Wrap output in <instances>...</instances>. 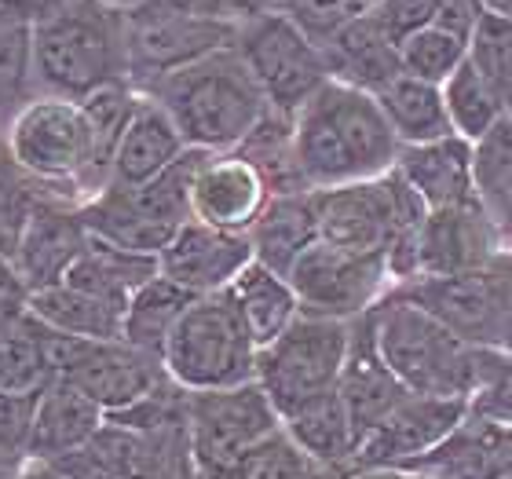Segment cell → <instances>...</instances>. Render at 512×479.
I'll return each instance as SVG.
<instances>
[{
    "label": "cell",
    "mask_w": 512,
    "mask_h": 479,
    "mask_svg": "<svg viewBox=\"0 0 512 479\" xmlns=\"http://www.w3.org/2000/svg\"><path fill=\"white\" fill-rule=\"evenodd\" d=\"M235 48L246 59L249 74L256 77L267 107L286 118H293L330 81L322 44L311 41L297 22H289L275 8L256 11L246 22H238Z\"/></svg>",
    "instance_id": "30bf717a"
},
{
    "label": "cell",
    "mask_w": 512,
    "mask_h": 479,
    "mask_svg": "<svg viewBox=\"0 0 512 479\" xmlns=\"http://www.w3.org/2000/svg\"><path fill=\"white\" fill-rule=\"evenodd\" d=\"M344 406L355 421V432H359V443L366 439V432H374L381 425L388 410H392L403 395H410L403 388V381L388 370V362L377 352V337L374 326H370V315L352 322V352L344 362L341 384H337ZM359 454V450H355Z\"/></svg>",
    "instance_id": "603a6c76"
},
{
    "label": "cell",
    "mask_w": 512,
    "mask_h": 479,
    "mask_svg": "<svg viewBox=\"0 0 512 479\" xmlns=\"http://www.w3.org/2000/svg\"><path fill=\"white\" fill-rule=\"evenodd\" d=\"M41 392H4L0 388V454L30 465L33 417H37Z\"/></svg>",
    "instance_id": "7bdbcfd3"
},
{
    "label": "cell",
    "mask_w": 512,
    "mask_h": 479,
    "mask_svg": "<svg viewBox=\"0 0 512 479\" xmlns=\"http://www.w3.org/2000/svg\"><path fill=\"white\" fill-rule=\"evenodd\" d=\"M282 428V417L256 381L220 392H187V436L198 479H235L249 450Z\"/></svg>",
    "instance_id": "9c48e42d"
},
{
    "label": "cell",
    "mask_w": 512,
    "mask_h": 479,
    "mask_svg": "<svg viewBox=\"0 0 512 479\" xmlns=\"http://www.w3.org/2000/svg\"><path fill=\"white\" fill-rule=\"evenodd\" d=\"M469 406L454 399H432V395H403L388 410L374 432H366L359 443L352 469H395L406 472L417 461L428 458L432 450L458 432Z\"/></svg>",
    "instance_id": "9a60e30c"
},
{
    "label": "cell",
    "mask_w": 512,
    "mask_h": 479,
    "mask_svg": "<svg viewBox=\"0 0 512 479\" xmlns=\"http://www.w3.org/2000/svg\"><path fill=\"white\" fill-rule=\"evenodd\" d=\"M443 103H447L454 136L469 139L472 147L491 136L494 128L509 118L505 92L487 74H480L469 59L443 81Z\"/></svg>",
    "instance_id": "e575fe53"
},
{
    "label": "cell",
    "mask_w": 512,
    "mask_h": 479,
    "mask_svg": "<svg viewBox=\"0 0 512 479\" xmlns=\"http://www.w3.org/2000/svg\"><path fill=\"white\" fill-rule=\"evenodd\" d=\"M26 308L48 326V330L77 337V341H121L125 308H114L107 300L92 297L70 282H55L37 293H30Z\"/></svg>",
    "instance_id": "1f68e13d"
},
{
    "label": "cell",
    "mask_w": 512,
    "mask_h": 479,
    "mask_svg": "<svg viewBox=\"0 0 512 479\" xmlns=\"http://www.w3.org/2000/svg\"><path fill=\"white\" fill-rule=\"evenodd\" d=\"M282 428L300 450H308L311 458L322 461L326 469H352L355 450H359V432H355V421L344 406L341 392H326L319 399H311L308 406L282 417Z\"/></svg>",
    "instance_id": "f1b7e54d"
},
{
    "label": "cell",
    "mask_w": 512,
    "mask_h": 479,
    "mask_svg": "<svg viewBox=\"0 0 512 479\" xmlns=\"http://www.w3.org/2000/svg\"><path fill=\"white\" fill-rule=\"evenodd\" d=\"M469 63L487 74L494 85L509 92L512 85V19L502 15H487L476 22V30L469 37Z\"/></svg>",
    "instance_id": "60d3db41"
},
{
    "label": "cell",
    "mask_w": 512,
    "mask_h": 479,
    "mask_svg": "<svg viewBox=\"0 0 512 479\" xmlns=\"http://www.w3.org/2000/svg\"><path fill=\"white\" fill-rule=\"evenodd\" d=\"M260 344L231 293L198 297L172 330L161 362L183 392H220L256 381Z\"/></svg>",
    "instance_id": "8992f818"
},
{
    "label": "cell",
    "mask_w": 512,
    "mask_h": 479,
    "mask_svg": "<svg viewBox=\"0 0 512 479\" xmlns=\"http://www.w3.org/2000/svg\"><path fill=\"white\" fill-rule=\"evenodd\" d=\"M107 428V410L88 399L81 388L55 377L37 399L30 439V465H55L92 447V439Z\"/></svg>",
    "instance_id": "ffe728a7"
},
{
    "label": "cell",
    "mask_w": 512,
    "mask_h": 479,
    "mask_svg": "<svg viewBox=\"0 0 512 479\" xmlns=\"http://www.w3.org/2000/svg\"><path fill=\"white\" fill-rule=\"evenodd\" d=\"M512 286V253L505 249L491 267L469 275H417L395 286V297L410 300L443 322L472 348H502L505 308Z\"/></svg>",
    "instance_id": "8fae6325"
},
{
    "label": "cell",
    "mask_w": 512,
    "mask_h": 479,
    "mask_svg": "<svg viewBox=\"0 0 512 479\" xmlns=\"http://www.w3.org/2000/svg\"><path fill=\"white\" fill-rule=\"evenodd\" d=\"M341 479H403V472H395V469H348V472H341Z\"/></svg>",
    "instance_id": "c3c4849f"
},
{
    "label": "cell",
    "mask_w": 512,
    "mask_h": 479,
    "mask_svg": "<svg viewBox=\"0 0 512 479\" xmlns=\"http://www.w3.org/2000/svg\"><path fill=\"white\" fill-rule=\"evenodd\" d=\"M326 52V63H330L333 81H344V85H355L363 92H381L392 77L403 74L399 66V48H395L388 37L381 33L370 15H359L344 26L337 37L322 44Z\"/></svg>",
    "instance_id": "4316f807"
},
{
    "label": "cell",
    "mask_w": 512,
    "mask_h": 479,
    "mask_svg": "<svg viewBox=\"0 0 512 479\" xmlns=\"http://www.w3.org/2000/svg\"><path fill=\"white\" fill-rule=\"evenodd\" d=\"M37 92L33 70V19L0 4V139Z\"/></svg>",
    "instance_id": "836d02e7"
},
{
    "label": "cell",
    "mask_w": 512,
    "mask_h": 479,
    "mask_svg": "<svg viewBox=\"0 0 512 479\" xmlns=\"http://www.w3.org/2000/svg\"><path fill=\"white\" fill-rule=\"evenodd\" d=\"M227 293L238 304V311H242V319H246L249 333H253V341L260 348L278 341L304 315L293 282L275 267L260 264V260H253Z\"/></svg>",
    "instance_id": "4dcf8cb0"
},
{
    "label": "cell",
    "mask_w": 512,
    "mask_h": 479,
    "mask_svg": "<svg viewBox=\"0 0 512 479\" xmlns=\"http://www.w3.org/2000/svg\"><path fill=\"white\" fill-rule=\"evenodd\" d=\"M509 92H512V85H509ZM509 92H505V96H509Z\"/></svg>",
    "instance_id": "6f0895ef"
},
{
    "label": "cell",
    "mask_w": 512,
    "mask_h": 479,
    "mask_svg": "<svg viewBox=\"0 0 512 479\" xmlns=\"http://www.w3.org/2000/svg\"><path fill=\"white\" fill-rule=\"evenodd\" d=\"M480 8L487 15H502V19H512V0H480Z\"/></svg>",
    "instance_id": "f907efd6"
},
{
    "label": "cell",
    "mask_w": 512,
    "mask_h": 479,
    "mask_svg": "<svg viewBox=\"0 0 512 479\" xmlns=\"http://www.w3.org/2000/svg\"><path fill=\"white\" fill-rule=\"evenodd\" d=\"M235 479H341V472L326 469L289 439L286 428H278L275 436H267L242 458Z\"/></svg>",
    "instance_id": "f35d334b"
},
{
    "label": "cell",
    "mask_w": 512,
    "mask_h": 479,
    "mask_svg": "<svg viewBox=\"0 0 512 479\" xmlns=\"http://www.w3.org/2000/svg\"><path fill=\"white\" fill-rule=\"evenodd\" d=\"M128 19V66L132 85L147 88L150 81L191 66L205 55L231 48L238 37V22L191 15L161 0H132L125 4Z\"/></svg>",
    "instance_id": "4fadbf2b"
},
{
    "label": "cell",
    "mask_w": 512,
    "mask_h": 479,
    "mask_svg": "<svg viewBox=\"0 0 512 479\" xmlns=\"http://www.w3.org/2000/svg\"><path fill=\"white\" fill-rule=\"evenodd\" d=\"M22 472H26V461L8 458V454H0V479H19Z\"/></svg>",
    "instance_id": "681fc988"
},
{
    "label": "cell",
    "mask_w": 512,
    "mask_h": 479,
    "mask_svg": "<svg viewBox=\"0 0 512 479\" xmlns=\"http://www.w3.org/2000/svg\"><path fill=\"white\" fill-rule=\"evenodd\" d=\"M253 260L256 256L249 235L220 231L202 220H187L172 235V242L161 249L158 271L194 297H213V293H227L235 286V278Z\"/></svg>",
    "instance_id": "ac0fdd59"
},
{
    "label": "cell",
    "mask_w": 512,
    "mask_h": 479,
    "mask_svg": "<svg viewBox=\"0 0 512 479\" xmlns=\"http://www.w3.org/2000/svg\"><path fill=\"white\" fill-rule=\"evenodd\" d=\"M469 414L491 425L512 428V352L509 348H480L476 384L469 395Z\"/></svg>",
    "instance_id": "ab89813d"
},
{
    "label": "cell",
    "mask_w": 512,
    "mask_h": 479,
    "mask_svg": "<svg viewBox=\"0 0 512 479\" xmlns=\"http://www.w3.org/2000/svg\"><path fill=\"white\" fill-rule=\"evenodd\" d=\"M275 11H282L289 22H297L315 44H326L348 22L359 19V8L352 0H275Z\"/></svg>",
    "instance_id": "b9f144b4"
},
{
    "label": "cell",
    "mask_w": 512,
    "mask_h": 479,
    "mask_svg": "<svg viewBox=\"0 0 512 479\" xmlns=\"http://www.w3.org/2000/svg\"><path fill=\"white\" fill-rule=\"evenodd\" d=\"M0 4H8V8L22 11V15H30V19L37 22L41 15H48L52 8H59L63 0H0Z\"/></svg>",
    "instance_id": "7dc6e473"
},
{
    "label": "cell",
    "mask_w": 512,
    "mask_h": 479,
    "mask_svg": "<svg viewBox=\"0 0 512 479\" xmlns=\"http://www.w3.org/2000/svg\"><path fill=\"white\" fill-rule=\"evenodd\" d=\"M194 300H198L194 293H187V289L176 286L172 278H165L158 271L147 286H139L132 293V300H128L125 322H121V341L161 359L172 330L180 326V319L187 315Z\"/></svg>",
    "instance_id": "d6a6232c"
},
{
    "label": "cell",
    "mask_w": 512,
    "mask_h": 479,
    "mask_svg": "<svg viewBox=\"0 0 512 479\" xmlns=\"http://www.w3.org/2000/svg\"><path fill=\"white\" fill-rule=\"evenodd\" d=\"M436 4L439 0H381L370 19L381 26V33L399 48V44L410 37V33L425 30L436 19Z\"/></svg>",
    "instance_id": "ee69618b"
},
{
    "label": "cell",
    "mask_w": 512,
    "mask_h": 479,
    "mask_svg": "<svg viewBox=\"0 0 512 479\" xmlns=\"http://www.w3.org/2000/svg\"><path fill=\"white\" fill-rule=\"evenodd\" d=\"M476 198L491 216L494 231L512 253V121L476 143Z\"/></svg>",
    "instance_id": "d590c367"
},
{
    "label": "cell",
    "mask_w": 512,
    "mask_h": 479,
    "mask_svg": "<svg viewBox=\"0 0 512 479\" xmlns=\"http://www.w3.org/2000/svg\"><path fill=\"white\" fill-rule=\"evenodd\" d=\"M55 381V333L26 304L0 315V388L44 392Z\"/></svg>",
    "instance_id": "484cf974"
},
{
    "label": "cell",
    "mask_w": 512,
    "mask_h": 479,
    "mask_svg": "<svg viewBox=\"0 0 512 479\" xmlns=\"http://www.w3.org/2000/svg\"><path fill=\"white\" fill-rule=\"evenodd\" d=\"M33 70L41 96L74 103L132 81L125 8L114 0H63L33 22Z\"/></svg>",
    "instance_id": "7a4b0ae2"
},
{
    "label": "cell",
    "mask_w": 512,
    "mask_h": 479,
    "mask_svg": "<svg viewBox=\"0 0 512 479\" xmlns=\"http://www.w3.org/2000/svg\"><path fill=\"white\" fill-rule=\"evenodd\" d=\"M19 479H37V476H33V472H30V465H26V472H22Z\"/></svg>",
    "instance_id": "9f6ffc18"
},
{
    "label": "cell",
    "mask_w": 512,
    "mask_h": 479,
    "mask_svg": "<svg viewBox=\"0 0 512 479\" xmlns=\"http://www.w3.org/2000/svg\"><path fill=\"white\" fill-rule=\"evenodd\" d=\"M505 479H512V476H505Z\"/></svg>",
    "instance_id": "680465c9"
},
{
    "label": "cell",
    "mask_w": 512,
    "mask_h": 479,
    "mask_svg": "<svg viewBox=\"0 0 512 479\" xmlns=\"http://www.w3.org/2000/svg\"><path fill=\"white\" fill-rule=\"evenodd\" d=\"M403 479H432V476H425V472H403Z\"/></svg>",
    "instance_id": "db71d44e"
},
{
    "label": "cell",
    "mask_w": 512,
    "mask_h": 479,
    "mask_svg": "<svg viewBox=\"0 0 512 479\" xmlns=\"http://www.w3.org/2000/svg\"><path fill=\"white\" fill-rule=\"evenodd\" d=\"M139 92L169 110L187 147L202 154L238 150L271 110L235 44L180 66Z\"/></svg>",
    "instance_id": "3957f363"
},
{
    "label": "cell",
    "mask_w": 512,
    "mask_h": 479,
    "mask_svg": "<svg viewBox=\"0 0 512 479\" xmlns=\"http://www.w3.org/2000/svg\"><path fill=\"white\" fill-rule=\"evenodd\" d=\"M249 242L260 264L289 275V267L319 242V194H271V202L249 231Z\"/></svg>",
    "instance_id": "d4e9b609"
},
{
    "label": "cell",
    "mask_w": 512,
    "mask_h": 479,
    "mask_svg": "<svg viewBox=\"0 0 512 479\" xmlns=\"http://www.w3.org/2000/svg\"><path fill=\"white\" fill-rule=\"evenodd\" d=\"M355 8H359V15H370V11L377 8V4H381V0H352Z\"/></svg>",
    "instance_id": "f5cc1de1"
},
{
    "label": "cell",
    "mask_w": 512,
    "mask_h": 479,
    "mask_svg": "<svg viewBox=\"0 0 512 479\" xmlns=\"http://www.w3.org/2000/svg\"><path fill=\"white\" fill-rule=\"evenodd\" d=\"M293 150L311 191H333L388 176L403 147L370 92L330 77L293 114Z\"/></svg>",
    "instance_id": "6da1fadb"
},
{
    "label": "cell",
    "mask_w": 512,
    "mask_h": 479,
    "mask_svg": "<svg viewBox=\"0 0 512 479\" xmlns=\"http://www.w3.org/2000/svg\"><path fill=\"white\" fill-rule=\"evenodd\" d=\"M55 377L81 388L107 414H121L169 381L158 355L128 341H77L63 333H55Z\"/></svg>",
    "instance_id": "5bb4252c"
},
{
    "label": "cell",
    "mask_w": 512,
    "mask_h": 479,
    "mask_svg": "<svg viewBox=\"0 0 512 479\" xmlns=\"http://www.w3.org/2000/svg\"><path fill=\"white\" fill-rule=\"evenodd\" d=\"M465 59H469V37L450 33L443 26H425V30L410 33L399 44V66H403V74L432 81V85H443Z\"/></svg>",
    "instance_id": "74e56055"
},
{
    "label": "cell",
    "mask_w": 512,
    "mask_h": 479,
    "mask_svg": "<svg viewBox=\"0 0 512 479\" xmlns=\"http://www.w3.org/2000/svg\"><path fill=\"white\" fill-rule=\"evenodd\" d=\"M202 150H191L165 176L139 187L107 183L92 202L81 205L88 231L103 242L143 256H161L172 235L191 220V176Z\"/></svg>",
    "instance_id": "52a82bcc"
},
{
    "label": "cell",
    "mask_w": 512,
    "mask_h": 479,
    "mask_svg": "<svg viewBox=\"0 0 512 479\" xmlns=\"http://www.w3.org/2000/svg\"><path fill=\"white\" fill-rule=\"evenodd\" d=\"M505 107H509V121H512V92L505 96Z\"/></svg>",
    "instance_id": "11a10c76"
},
{
    "label": "cell",
    "mask_w": 512,
    "mask_h": 479,
    "mask_svg": "<svg viewBox=\"0 0 512 479\" xmlns=\"http://www.w3.org/2000/svg\"><path fill=\"white\" fill-rule=\"evenodd\" d=\"M154 275H158V256L132 253V249H121V245L103 242V238L92 235L88 249L66 271L63 282L85 289V293H92L99 300H107L114 308H128L132 293L139 286H147Z\"/></svg>",
    "instance_id": "f546056e"
},
{
    "label": "cell",
    "mask_w": 512,
    "mask_h": 479,
    "mask_svg": "<svg viewBox=\"0 0 512 479\" xmlns=\"http://www.w3.org/2000/svg\"><path fill=\"white\" fill-rule=\"evenodd\" d=\"M187 154H191V147L176 128V121L169 118V110L154 103L150 96H143L128 128L121 132L118 147H114L110 183L139 187V183L158 180L172 165H180Z\"/></svg>",
    "instance_id": "7402d4cb"
},
{
    "label": "cell",
    "mask_w": 512,
    "mask_h": 479,
    "mask_svg": "<svg viewBox=\"0 0 512 479\" xmlns=\"http://www.w3.org/2000/svg\"><path fill=\"white\" fill-rule=\"evenodd\" d=\"M502 253V238L480 202L432 209L417 235V275H469L491 267Z\"/></svg>",
    "instance_id": "d6986e66"
},
{
    "label": "cell",
    "mask_w": 512,
    "mask_h": 479,
    "mask_svg": "<svg viewBox=\"0 0 512 479\" xmlns=\"http://www.w3.org/2000/svg\"><path fill=\"white\" fill-rule=\"evenodd\" d=\"M286 278L297 289L304 315L337 322L363 319L395 289L384 253H355L322 238L289 267Z\"/></svg>",
    "instance_id": "7c38bea8"
},
{
    "label": "cell",
    "mask_w": 512,
    "mask_h": 479,
    "mask_svg": "<svg viewBox=\"0 0 512 479\" xmlns=\"http://www.w3.org/2000/svg\"><path fill=\"white\" fill-rule=\"evenodd\" d=\"M271 202V187L242 150L198 154L191 176V220L249 235Z\"/></svg>",
    "instance_id": "2e32d148"
},
{
    "label": "cell",
    "mask_w": 512,
    "mask_h": 479,
    "mask_svg": "<svg viewBox=\"0 0 512 479\" xmlns=\"http://www.w3.org/2000/svg\"><path fill=\"white\" fill-rule=\"evenodd\" d=\"M374 99L381 103V114L399 139V147H417V143H436V139L454 136L447 103H443V85L399 74L381 92H374Z\"/></svg>",
    "instance_id": "83f0119b"
},
{
    "label": "cell",
    "mask_w": 512,
    "mask_h": 479,
    "mask_svg": "<svg viewBox=\"0 0 512 479\" xmlns=\"http://www.w3.org/2000/svg\"><path fill=\"white\" fill-rule=\"evenodd\" d=\"M26 300H30V289H26V282H22L19 267H15L11 253L0 249V315L11 308H22Z\"/></svg>",
    "instance_id": "f6af8a7d"
},
{
    "label": "cell",
    "mask_w": 512,
    "mask_h": 479,
    "mask_svg": "<svg viewBox=\"0 0 512 479\" xmlns=\"http://www.w3.org/2000/svg\"><path fill=\"white\" fill-rule=\"evenodd\" d=\"M242 154L253 161L260 176L267 180L271 194H297L311 191L297 169V150H293V118L267 110V118L253 128V136L242 143Z\"/></svg>",
    "instance_id": "8d00e7d4"
},
{
    "label": "cell",
    "mask_w": 512,
    "mask_h": 479,
    "mask_svg": "<svg viewBox=\"0 0 512 479\" xmlns=\"http://www.w3.org/2000/svg\"><path fill=\"white\" fill-rule=\"evenodd\" d=\"M502 348L512 352V286H509V308H505V333H502Z\"/></svg>",
    "instance_id": "816d5d0a"
},
{
    "label": "cell",
    "mask_w": 512,
    "mask_h": 479,
    "mask_svg": "<svg viewBox=\"0 0 512 479\" xmlns=\"http://www.w3.org/2000/svg\"><path fill=\"white\" fill-rule=\"evenodd\" d=\"M395 172L425 202V209H450L469 205L476 198V147L469 139L447 136L436 143H417L399 150Z\"/></svg>",
    "instance_id": "44dd1931"
},
{
    "label": "cell",
    "mask_w": 512,
    "mask_h": 479,
    "mask_svg": "<svg viewBox=\"0 0 512 479\" xmlns=\"http://www.w3.org/2000/svg\"><path fill=\"white\" fill-rule=\"evenodd\" d=\"M370 326L377 337V352L403 381L406 392L469 403L480 348L461 341L458 333H450L428 311L395 293H388L370 311Z\"/></svg>",
    "instance_id": "5b68a950"
},
{
    "label": "cell",
    "mask_w": 512,
    "mask_h": 479,
    "mask_svg": "<svg viewBox=\"0 0 512 479\" xmlns=\"http://www.w3.org/2000/svg\"><path fill=\"white\" fill-rule=\"evenodd\" d=\"M52 469H59L66 479H125V476H114V472L92 465L85 454H74V458H66V461H55Z\"/></svg>",
    "instance_id": "bcb514c9"
},
{
    "label": "cell",
    "mask_w": 512,
    "mask_h": 479,
    "mask_svg": "<svg viewBox=\"0 0 512 479\" xmlns=\"http://www.w3.org/2000/svg\"><path fill=\"white\" fill-rule=\"evenodd\" d=\"M348 352H352V322L300 315L278 341L260 348L256 384L267 392L278 417H289L311 399L337 392Z\"/></svg>",
    "instance_id": "ba28073f"
},
{
    "label": "cell",
    "mask_w": 512,
    "mask_h": 479,
    "mask_svg": "<svg viewBox=\"0 0 512 479\" xmlns=\"http://www.w3.org/2000/svg\"><path fill=\"white\" fill-rule=\"evenodd\" d=\"M11 165L44 194L70 205L92 202L110 183L96 128L74 99L33 96L0 139Z\"/></svg>",
    "instance_id": "277c9868"
},
{
    "label": "cell",
    "mask_w": 512,
    "mask_h": 479,
    "mask_svg": "<svg viewBox=\"0 0 512 479\" xmlns=\"http://www.w3.org/2000/svg\"><path fill=\"white\" fill-rule=\"evenodd\" d=\"M88 242H92V231H88L85 216H81V205L41 194L33 213L26 216L15 245H11V260L19 267L26 289L37 293L44 286L63 282L66 271L88 249Z\"/></svg>",
    "instance_id": "e0dca14e"
},
{
    "label": "cell",
    "mask_w": 512,
    "mask_h": 479,
    "mask_svg": "<svg viewBox=\"0 0 512 479\" xmlns=\"http://www.w3.org/2000/svg\"><path fill=\"white\" fill-rule=\"evenodd\" d=\"M406 472H425L432 479H505L512 476V428L465 414L454 436Z\"/></svg>",
    "instance_id": "cb8c5ba5"
}]
</instances>
